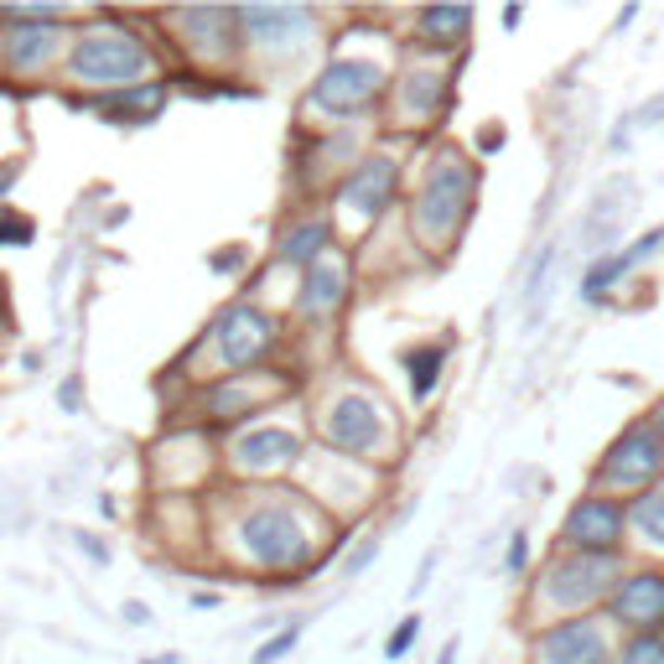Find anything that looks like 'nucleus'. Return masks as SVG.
<instances>
[{
	"label": "nucleus",
	"mask_w": 664,
	"mask_h": 664,
	"mask_svg": "<svg viewBox=\"0 0 664 664\" xmlns=\"http://www.w3.org/2000/svg\"><path fill=\"white\" fill-rule=\"evenodd\" d=\"M468 214H473V171L457 156H447V162L431 166L426 192L416 203V239L421 244H442V239H451L468 224Z\"/></svg>",
	"instance_id": "f257e3e1"
},
{
	"label": "nucleus",
	"mask_w": 664,
	"mask_h": 664,
	"mask_svg": "<svg viewBox=\"0 0 664 664\" xmlns=\"http://www.w3.org/2000/svg\"><path fill=\"white\" fill-rule=\"evenodd\" d=\"M145 68H151L145 48L136 37H125V31H89L73 48V73L84 84H119V78H136Z\"/></svg>",
	"instance_id": "f03ea898"
},
{
	"label": "nucleus",
	"mask_w": 664,
	"mask_h": 664,
	"mask_svg": "<svg viewBox=\"0 0 664 664\" xmlns=\"http://www.w3.org/2000/svg\"><path fill=\"white\" fill-rule=\"evenodd\" d=\"M664 473V442H660V426L649 421H634V426L617 436L608 457H602V483L608 488H639V483H654Z\"/></svg>",
	"instance_id": "7ed1b4c3"
},
{
	"label": "nucleus",
	"mask_w": 664,
	"mask_h": 664,
	"mask_svg": "<svg viewBox=\"0 0 664 664\" xmlns=\"http://www.w3.org/2000/svg\"><path fill=\"white\" fill-rule=\"evenodd\" d=\"M613 576H617L613 550H571L546 571V597L561 602V608H582V602H597L608 592Z\"/></svg>",
	"instance_id": "20e7f679"
},
{
	"label": "nucleus",
	"mask_w": 664,
	"mask_h": 664,
	"mask_svg": "<svg viewBox=\"0 0 664 664\" xmlns=\"http://www.w3.org/2000/svg\"><path fill=\"white\" fill-rule=\"evenodd\" d=\"M239 540L250 546V556L255 561H265V566H296L302 556H307V529H302V520L291 514V509H281V503H270V509H255L250 520L239 524Z\"/></svg>",
	"instance_id": "39448f33"
},
{
	"label": "nucleus",
	"mask_w": 664,
	"mask_h": 664,
	"mask_svg": "<svg viewBox=\"0 0 664 664\" xmlns=\"http://www.w3.org/2000/svg\"><path fill=\"white\" fill-rule=\"evenodd\" d=\"M384 84V68L380 63H363V58H343V63H328L322 68V78L311 84V104L317 110H332V115H354V110H363L369 99L380 94Z\"/></svg>",
	"instance_id": "423d86ee"
},
{
	"label": "nucleus",
	"mask_w": 664,
	"mask_h": 664,
	"mask_svg": "<svg viewBox=\"0 0 664 664\" xmlns=\"http://www.w3.org/2000/svg\"><path fill=\"white\" fill-rule=\"evenodd\" d=\"M535 664H608V634L597 617H571L535 639Z\"/></svg>",
	"instance_id": "0eeeda50"
},
{
	"label": "nucleus",
	"mask_w": 664,
	"mask_h": 664,
	"mask_svg": "<svg viewBox=\"0 0 664 664\" xmlns=\"http://www.w3.org/2000/svg\"><path fill=\"white\" fill-rule=\"evenodd\" d=\"M270 337H276V322L255 307H229L218 317L214 328V343H218V358L229 363V369H244V363H255V358L270 348Z\"/></svg>",
	"instance_id": "6e6552de"
},
{
	"label": "nucleus",
	"mask_w": 664,
	"mask_h": 664,
	"mask_svg": "<svg viewBox=\"0 0 664 664\" xmlns=\"http://www.w3.org/2000/svg\"><path fill=\"white\" fill-rule=\"evenodd\" d=\"M566 546L571 550H613V540L623 535V509L613 498H582L566 514Z\"/></svg>",
	"instance_id": "1a4fd4ad"
},
{
	"label": "nucleus",
	"mask_w": 664,
	"mask_h": 664,
	"mask_svg": "<svg viewBox=\"0 0 664 664\" xmlns=\"http://www.w3.org/2000/svg\"><path fill=\"white\" fill-rule=\"evenodd\" d=\"M613 613L617 623H634V628H660L664 623V576L654 571H639V576H628L613 597Z\"/></svg>",
	"instance_id": "9d476101"
},
{
	"label": "nucleus",
	"mask_w": 664,
	"mask_h": 664,
	"mask_svg": "<svg viewBox=\"0 0 664 664\" xmlns=\"http://www.w3.org/2000/svg\"><path fill=\"white\" fill-rule=\"evenodd\" d=\"M380 410L369 400H358V395H348V400L332 405L328 416V442L343 451H369L374 442H380Z\"/></svg>",
	"instance_id": "9b49d317"
},
{
	"label": "nucleus",
	"mask_w": 664,
	"mask_h": 664,
	"mask_svg": "<svg viewBox=\"0 0 664 664\" xmlns=\"http://www.w3.org/2000/svg\"><path fill=\"white\" fill-rule=\"evenodd\" d=\"M390 192H395V166L390 162H363V166H354V177L343 182L337 208H358L363 218H380L384 203H390Z\"/></svg>",
	"instance_id": "f8f14e48"
},
{
	"label": "nucleus",
	"mask_w": 664,
	"mask_h": 664,
	"mask_svg": "<svg viewBox=\"0 0 664 664\" xmlns=\"http://www.w3.org/2000/svg\"><path fill=\"white\" fill-rule=\"evenodd\" d=\"M234 22L250 31V42L270 48V37L296 42V37L311 26V11H296V5H270V11H234Z\"/></svg>",
	"instance_id": "ddd939ff"
},
{
	"label": "nucleus",
	"mask_w": 664,
	"mask_h": 664,
	"mask_svg": "<svg viewBox=\"0 0 664 664\" xmlns=\"http://www.w3.org/2000/svg\"><path fill=\"white\" fill-rule=\"evenodd\" d=\"M343 291H348V276H343V265L317 260L307 270V281H302V311H307V317H328V311L343 302Z\"/></svg>",
	"instance_id": "4468645a"
},
{
	"label": "nucleus",
	"mask_w": 664,
	"mask_h": 664,
	"mask_svg": "<svg viewBox=\"0 0 664 664\" xmlns=\"http://www.w3.org/2000/svg\"><path fill=\"white\" fill-rule=\"evenodd\" d=\"M239 468H250V473H265V468H285L291 457H296V436L291 431H255V436H244L239 442Z\"/></svg>",
	"instance_id": "2eb2a0df"
},
{
	"label": "nucleus",
	"mask_w": 664,
	"mask_h": 664,
	"mask_svg": "<svg viewBox=\"0 0 664 664\" xmlns=\"http://www.w3.org/2000/svg\"><path fill=\"white\" fill-rule=\"evenodd\" d=\"M660 239H664V229H649V234H643L639 244H628L623 255H613V260H597L592 270H587V281H582V296H587V302H597V296H602V291H608V285L623 276V270H634V265H639L643 255L660 244Z\"/></svg>",
	"instance_id": "dca6fc26"
},
{
	"label": "nucleus",
	"mask_w": 664,
	"mask_h": 664,
	"mask_svg": "<svg viewBox=\"0 0 664 664\" xmlns=\"http://www.w3.org/2000/svg\"><path fill=\"white\" fill-rule=\"evenodd\" d=\"M328 234H332V224L328 218H307V224H296L291 234H285V244H281V260L285 265H317L322 260V250H328Z\"/></svg>",
	"instance_id": "f3484780"
},
{
	"label": "nucleus",
	"mask_w": 664,
	"mask_h": 664,
	"mask_svg": "<svg viewBox=\"0 0 664 664\" xmlns=\"http://www.w3.org/2000/svg\"><path fill=\"white\" fill-rule=\"evenodd\" d=\"M52 48H58V26H22L11 37V63L16 68H37L42 58H52Z\"/></svg>",
	"instance_id": "a211bd4d"
},
{
	"label": "nucleus",
	"mask_w": 664,
	"mask_h": 664,
	"mask_svg": "<svg viewBox=\"0 0 664 664\" xmlns=\"http://www.w3.org/2000/svg\"><path fill=\"white\" fill-rule=\"evenodd\" d=\"M405 369H410V390H416V400H426L431 384H436V374H442V348H410L405 354Z\"/></svg>",
	"instance_id": "6ab92c4d"
},
{
	"label": "nucleus",
	"mask_w": 664,
	"mask_h": 664,
	"mask_svg": "<svg viewBox=\"0 0 664 664\" xmlns=\"http://www.w3.org/2000/svg\"><path fill=\"white\" fill-rule=\"evenodd\" d=\"M634 524L643 529V540H654V546H664V488H649L643 498H634Z\"/></svg>",
	"instance_id": "aec40b11"
},
{
	"label": "nucleus",
	"mask_w": 664,
	"mask_h": 664,
	"mask_svg": "<svg viewBox=\"0 0 664 664\" xmlns=\"http://www.w3.org/2000/svg\"><path fill=\"white\" fill-rule=\"evenodd\" d=\"M468 22H473V11H468V5H436V11L421 16V26H426L431 37H447V42H457V37L468 31Z\"/></svg>",
	"instance_id": "412c9836"
},
{
	"label": "nucleus",
	"mask_w": 664,
	"mask_h": 664,
	"mask_svg": "<svg viewBox=\"0 0 664 664\" xmlns=\"http://www.w3.org/2000/svg\"><path fill=\"white\" fill-rule=\"evenodd\" d=\"M296 639H302V623H285L276 639H265L260 649H255V664H276V660H285L291 649H296Z\"/></svg>",
	"instance_id": "4be33fe9"
},
{
	"label": "nucleus",
	"mask_w": 664,
	"mask_h": 664,
	"mask_svg": "<svg viewBox=\"0 0 664 664\" xmlns=\"http://www.w3.org/2000/svg\"><path fill=\"white\" fill-rule=\"evenodd\" d=\"M623 664H664V634H639L623 649Z\"/></svg>",
	"instance_id": "5701e85b"
},
{
	"label": "nucleus",
	"mask_w": 664,
	"mask_h": 664,
	"mask_svg": "<svg viewBox=\"0 0 664 664\" xmlns=\"http://www.w3.org/2000/svg\"><path fill=\"white\" fill-rule=\"evenodd\" d=\"M436 94H442V84H436L431 73H416V78L405 84V104H410V110H431Z\"/></svg>",
	"instance_id": "b1692460"
},
{
	"label": "nucleus",
	"mask_w": 664,
	"mask_h": 664,
	"mask_svg": "<svg viewBox=\"0 0 664 664\" xmlns=\"http://www.w3.org/2000/svg\"><path fill=\"white\" fill-rule=\"evenodd\" d=\"M416 634H421V617H405L400 628H395V634H390V643H384V654H390V660H400L405 649H410V643H416Z\"/></svg>",
	"instance_id": "393cba45"
},
{
	"label": "nucleus",
	"mask_w": 664,
	"mask_h": 664,
	"mask_svg": "<svg viewBox=\"0 0 664 664\" xmlns=\"http://www.w3.org/2000/svg\"><path fill=\"white\" fill-rule=\"evenodd\" d=\"M26 239H31V224H26V218H5V224H0V244H26Z\"/></svg>",
	"instance_id": "a878e982"
},
{
	"label": "nucleus",
	"mask_w": 664,
	"mask_h": 664,
	"mask_svg": "<svg viewBox=\"0 0 664 664\" xmlns=\"http://www.w3.org/2000/svg\"><path fill=\"white\" fill-rule=\"evenodd\" d=\"M244 265V250H229V255H214V270H239Z\"/></svg>",
	"instance_id": "bb28decb"
},
{
	"label": "nucleus",
	"mask_w": 664,
	"mask_h": 664,
	"mask_svg": "<svg viewBox=\"0 0 664 664\" xmlns=\"http://www.w3.org/2000/svg\"><path fill=\"white\" fill-rule=\"evenodd\" d=\"M380 550V540H363V550L358 556H348V571H358V566H369V556Z\"/></svg>",
	"instance_id": "cd10ccee"
},
{
	"label": "nucleus",
	"mask_w": 664,
	"mask_h": 664,
	"mask_svg": "<svg viewBox=\"0 0 664 664\" xmlns=\"http://www.w3.org/2000/svg\"><path fill=\"white\" fill-rule=\"evenodd\" d=\"M524 556H529V546H524V535H520V540L509 546V571H520V566H524Z\"/></svg>",
	"instance_id": "c85d7f7f"
},
{
	"label": "nucleus",
	"mask_w": 664,
	"mask_h": 664,
	"mask_svg": "<svg viewBox=\"0 0 664 664\" xmlns=\"http://www.w3.org/2000/svg\"><path fill=\"white\" fill-rule=\"evenodd\" d=\"M78 546H84V550H89V556H99V561H110V550H104V546H99V540H94V535H78Z\"/></svg>",
	"instance_id": "c756f323"
},
{
	"label": "nucleus",
	"mask_w": 664,
	"mask_h": 664,
	"mask_svg": "<svg viewBox=\"0 0 664 664\" xmlns=\"http://www.w3.org/2000/svg\"><path fill=\"white\" fill-rule=\"evenodd\" d=\"M125 617H130V623H151V608H141V602H125Z\"/></svg>",
	"instance_id": "7c9ffc66"
},
{
	"label": "nucleus",
	"mask_w": 664,
	"mask_h": 664,
	"mask_svg": "<svg viewBox=\"0 0 664 664\" xmlns=\"http://www.w3.org/2000/svg\"><path fill=\"white\" fill-rule=\"evenodd\" d=\"M436 664H457V639H451L447 649H442V660H436Z\"/></svg>",
	"instance_id": "2f4dec72"
},
{
	"label": "nucleus",
	"mask_w": 664,
	"mask_h": 664,
	"mask_svg": "<svg viewBox=\"0 0 664 664\" xmlns=\"http://www.w3.org/2000/svg\"><path fill=\"white\" fill-rule=\"evenodd\" d=\"M141 664H177V660H171V654H162V660H141Z\"/></svg>",
	"instance_id": "473e14b6"
},
{
	"label": "nucleus",
	"mask_w": 664,
	"mask_h": 664,
	"mask_svg": "<svg viewBox=\"0 0 664 664\" xmlns=\"http://www.w3.org/2000/svg\"><path fill=\"white\" fill-rule=\"evenodd\" d=\"M660 442H664V405H660Z\"/></svg>",
	"instance_id": "72a5a7b5"
}]
</instances>
